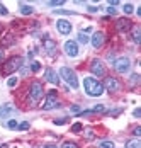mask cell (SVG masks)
<instances>
[{"instance_id":"8992f818","label":"cell","mask_w":141,"mask_h":148,"mask_svg":"<svg viewBox=\"0 0 141 148\" xmlns=\"http://www.w3.org/2000/svg\"><path fill=\"white\" fill-rule=\"evenodd\" d=\"M129 66H131V61H129L127 56H121V58L114 60V70L117 73H127Z\"/></svg>"},{"instance_id":"7c38bea8","label":"cell","mask_w":141,"mask_h":148,"mask_svg":"<svg viewBox=\"0 0 141 148\" xmlns=\"http://www.w3.org/2000/svg\"><path fill=\"white\" fill-rule=\"evenodd\" d=\"M44 80H48L49 84L58 85V84H60V75H58L53 68H46V72H44Z\"/></svg>"},{"instance_id":"cb8c5ba5","label":"cell","mask_w":141,"mask_h":148,"mask_svg":"<svg viewBox=\"0 0 141 148\" xmlns=\"http://www.w3.org/2000/svg\"><path fill=\"white\" fill-rule=\"evenodd\" d=\"M39 70H41V63H39V61H32V63H31V72L36 73V72H39Z\"/></svg>"},{"instance_id":"1f68e13d","label":"cell","mask_w":141,"mask_h":148,"mask_svg":"<svg viewBox=\"0 0 141 148\" xmlns=\"http://www.w3.org/2000/svg\"><path fill=\"white\" fill-rule=\"evenodd\" d=\"M17 130H22V131H26V130H29V123H27V121H24V123H21V124L17 126Z\"/></svg>"},{"instance_id":"d6986e66","label":"cell","mask_w":141,"mask_h":148,"mask_svg":"<svg viewBox=\"0 0 141 148\" xmlns=\"http://www.w3.org/2000/svg\"><path fill=\"white\" fill-rule=\"evenodd\" d=\"M19 10H21V14H22V15H31L32 12H34V9H32L31 5H26V3H21Z\"/></svg>"},{"instance_id":"7bdbcfd3","label":"cell","mask_w":141,"mask_h":148,"mask_svg":"<svg viewBox=\"0 0 141 148\" xmlns=\"http://www.w3.org/2000/svg\"><path fill=\"white\" fill-rule=\"evenodd\" d=\"M44 148H58V147H56V145H46Z\"/></svg>"},{"instance_id":"52a82bcc","label":"cell","mask_w":141,"mask_h":148,"mask_svg":"<svg viewBox=\"0 0 141 148\" xmlns=\"http://www.w3.org/2000/svg\"><path fill=\"white\" fill-rule=\"evenodd\" d=\"M102 85H104V90H107V92H111V94H116V92L121 90V82H119L117 78H114V77H107Z\"/></svg>"},{"instance_id":"9a60e30c","label":"cell","mask_w":141,"mask_h":148,"mask_svg":"<svg viewBox=\"0 0 141 148\" xmlns=\"http://www.w3.org/2000/svg\"><path fill=\"white\" fill-rule=\"evenodd\" d=\"M15 109L10 106V104H5V106H0V119H5L9 118L10 114H14Z\"/></svg>"},{"instance_id":"7402d4cb","label":"cell","mask_w":141,"mask_h":148,"mask_svg":"<svg viewBox=\"0 0 141 148\" xmlns=\"http://www.w3.org/2000/svg\"><path fill=\"white\" fill-rule=\"evenodd\" d=\"M99 148H116V145L111 140H105V141H100L99 143Z\"/></svg>"},{"instance_id":"e575fe53","label":"cell","mask_w":141,"mask_h":148,"mask_svg":"<svg viewBox=\"0 0 141 148\" xmlns=\"http://www.w3.org/2000/svg\"><path fill=\"white\" fill-rule=\"evenodd\" d=\"M133 134H134V138H140L141 136V128L140 126H136V128L133 130Z\"/></svg>"},{"instance_id":"4dcf8cb0","label":"cell","mask_w":141,"mask_h":148,"mask_svg":"<svg viewBox=\"0 0 141 148\" xmlns=\"http://www.w3.org/2000/svg\"><path fill=\"white\" fill-rule=\"evenodd\" d=\"M70 112H71V114H78V112H80V106L73 104V106L70 107Z\"/></svg>"},{"instance_id":"277c9868","label":"cell","mask_w":141,"mask_h":148,"mask_svg":"<svg viewBox=\"0 0 141 148\" xmlns=\"http://www.w3.org/2000/svg\"><path fill=\"white\" fill-rule=\"evenodd\" d=\"M60 77L70 85L71 89H78V78H77V75H75V72H73L71 68L61 66V68H60Z\"/></svg>"},{"instance_id":"ee69618b","label":"cell","mask_w":141,"mask_h":148,"mask_svg":"<svg viewBox=\"0 0 141 148\" xmlns=\"http://www.w3.org/2000/svg\"><path fill=\"white\" fill-rule=\"evenodd\" d=\"M0 148H9L7 145H0Z\"/></svg>"},{"instance_id":"836d02e7","label":"cell","mask_w":141,"mask_h":148,"mask_svg":"<svg viewBox=\"0 0 141 148\" xmlns=\"http://www.w3.org/2000/svg\"><path fill=\"white\" fill-rule=\"evenodd\" d=\"M63 3H65V2H63V0H58V2H49V3H48V5H51V7H61V5H63Z\"/></svg>"},{"instance_id":"e0dca14e","label":"cell","mask_w":141,"mask_h":148,"mask_svg":"<svg viewBox=\"0 0 141 148\" xmlns=\"http://www.w3.org/2000/svg\"><path fill=\"white\" fill-rule=\"evenodd\" d=\"M131 36H133V41H134L136 45H140L141 43V27L140 26H134V24H133V27H131Z\"/></svg>"},{"instance_id":"60d3db41","label":"cell","mask_w":141,"mask_h":148,"mask_svg":"<svg viewBox=\"0 0 141 148\" xmlns=\"http://www.w3.org/2000/svg\"><path fill=\"white\" fill-rule=\"evenodd\" d=\"M97 10H99L97 7H88V12H97Z\"/></svg>"},{"instance_id":"f546056e","label":"cell","mask_w":141,"mask_h":148,"mask_svg":"<svg viewBox=\"0 0 141 148\" xmlns=\"http://www.w3.org/2000/svg\"><path fill=\"white\" fill-rule=\"evenodd\" d=\"M85 138H87V140H94V138H95V134H94L92 130H85Z\"/></svg>"},{"instance_id":"ba28073f","label":"cell","mask_w":141,"mask_h":148,"mask_svg":"<svg viewBox=\"0 0 141 148\" xmlns=\"http://www.w3.org/2000/svg\"><path fill=\"white\" fill-rule=\"evenodd\" d=\"M90 72L95 75V77H104L105 75V66H104V63L99 58H95V60L90 61Z\"/></svg>"},{"instance_id":"9c48e42d","label":"cell","mask_w":141,"mask_h":148,"mask_svg":"<svg viewBox=\"0 0 141 148\" xmlns=\"http://www.w3.org/2000/svg\"><path fill=\"white\" fill-rule=\"evenodd\" d=\"M90 43H92V46H94L95 49L102 48V46H104V43H105V34H104L102 31H97V32H94V36L90 38Z\"/></svg>"},{"instance_id":"4fadbf2b","label":"cell","mask_w":141,"mask_h":148,"mask_svg":"<svg viewBox=\"0 0 141 148\" xmlns=\"http://www.w3.org/2000/svg\"><path fill=\"white\" fill-rule=\"evenodd\" d=\"M56 29L60 34H70L71 32V24L68 21H65V19H60L56 22Z\"/></svg>"},{"instance_id":"5bb4252c","label":"cell","mask_w":141,"mask_h":148,"mask_svg":"<svg viewBox=\"0 0 141 148\" xmlns=\"http://www.w3.org/2000/svg\"><path fill=\"white\" fill-rule=\"evenodd\" d=\"M65 53L68 55V56H77L78 55V45L75 43V41H66L65 43Z\"/></svg>"},{"instance_id":"7a4b0ae2","label":"cell","mask_w":141,"mask_h":148,"mask_svg":"<svg viewBox=\"0 0 141 148\" xmlns=\"http://www.w3.org/2000/svg\"><path fill=\"white\" fill-rule=\"evenodd\" d=\"M22 63H24L22 56H10L2 66V75H10L17 72L19 68H22Z\"/></svg>"},{"instance_id":"4316f807","label":"cell","mask_w":141,"mask_h":148,"mask_svg":"<svg viewBox=\"0 0 141 148\" xmlns=\"http://www.w3.org/2000/svg\"><path fill=\"white\" fill-rule=\"evenodd\" d=\"M82 130H84V126H82L80 123H75V124L71 126V131H73V133H80Z\"/></svg>"},{"instance_id":"74e56055","label":"cell","mask_w":141,"mask_h":148,"mask_svg":"<svg viewBox=\"0 0 141 148\" xmlns=\"http://www.w3.org/2000/svg\"><path fill=\"white\" fill-rule=\"evenodd\" d=\"M107 14L114 15V14H116V9H114V7H109V9H107Z\"/></svg>"},{"instance_id":"d4e9b609","label":"cell","mask_w":141,"mask_h":148,"mask_svg":"<svg viewBox=\"0 0 141 148\" xmlns=\"http://www.w3.org/2000/svg\"><path fill=\"white\" fill-rule=\"evenodd\" d=\"M17 82H19V78H17V77H10V78L7 80V85H9L10 89H14L15 85H17Z\"/></svg>"},{"instance_id":"8fae6325","label":"cell","mask_w":141,"mask_h":148,"mask_svg":"<svg viewBox=\"0 0 141 148\" xmlns=\"http://www.w3.org/2000/svg\"><path fill=\"white\" fill-rule=\"evenodd\" d=\"M42 48H44V51L49 55V56H55L56 55V43L53 41V39H49V38H44V41H42Z\"/></svg>"},{"instance_id":"d590c367","label":"cell","mask_w":141,"mask_h":148,"mask_svg":"<svg viewBox=\"0 0 141 148\" xmlns=\"http://www.w3.org/2000/svg\"><path fill=\"white\" fill-rule=\"evenodd\" d=\"M9 14V10H7V7L3 5V3H0V15H7Z\"/></svg>"},{"instance_id":"3957f363","label":"cell","mask_w":141,"mask_h":148,"mask_svg":"<svg viewBox=\"0 0 141 148\" xmlns=\"http://www.w3.org/2000/svg\"><path fill=\"white\" fill-rule=\"evenodd\" d=\"M42 95H44L42 84L41 82H38V80L32 82L31 87H29V101H31V104H38L42 99Z\"/></svg>"},{"instance_id":"2e32d148","label":"cell","mask_w":141,"mask_h":148,"mask_svg":"<svg viewBox=\"0 0 141 148\" xmlns=\"http://www.w3.org/2000/svg\"><path fill=\"white\" fill-rule=\"evenodd\" d=\"M97 112H104V106L102 104H97L94 106L92 109H87V111H80L78 116H87V114H97Z\"/></svg>"},{"instance_id":"83f0119b","label":"cell","mask_w":141,"mask_h":148,"mask_svg":"<svg viewBox=\"0 0 141 148\" xmlns=\"http://www.w3.org/2000/svg\"><path fill=\"white\" fill-rule=\"evenodd\" d=\"M124 14L126 15H129V14H133V3H124Z\"/></svg>"},{"instance_id":"f1b7e54d","label":"cell","mask_w":141,"mask_h":148,"mask_svg":"<svg viewBox=\"0 0 141 148\" xmlns=\"http://www.w3.org/2000/svg\"><path fill=\"white\" fill-rule=\"evenodd\" d=\"M61 148H78V145H77V143H73V141H65Z\"/></svg>"},{"instance_id":"ffe728a7","label":"cell","mask_w":141,"mask_h":148,"mask_svg":"<svg viewBox=\"0 0 141 148\" xmlns=\"http://www.w3.org/2000/svg\"><path fill=\"white\" fill-rule=\"evenodd\" d=\"M77 39H78V43H82V45H87V43H90V38L85 34V32H78V36H77Z\"/></svg>"},{"instance_id":"484cf974","label":"cell","mask_w":141,"mask_h":148,"mask_svg":"<svg viewBox=\"0 0 141 148\" xmlns=\"http://www.w3.org/2000/svg\"><path fill=\"white\" fill-rule=\"evenodd\" d=\"M17 126H19V123H17L15 119H9V121H7V128H9V130H17Z\"/></svg>"},{"instance_id":"30bf717a","label":"cell","mask_w":141,"mask_h":148,"mask_svg":"<svg viewBox=\"0 0 141 148\" xmlns=\"http://www.w3.org/2000/svg\"><path fill=\"white\" fill-rule=\"evenodd\" d=\"M133 27V22L127 19V17H121V19H117L116 21V29L119 31V32H126Z\"/></svg>"},{"instance_id":"5b68a950","label":"cell","mask_w":141,"mask_h":148,"mask_svg":"<svg viewBox=\"0 0 141 148\" xmlns=\"http://www.w3.org/2000/svg\"><path fill=\"white\" fill-rule=\"evenodd\" d=\"M55 107H60V102H58V97H56V90H49L48 95H46V101L42 104V109L44 111H51Z\"/></svg>"},{"instance_id":"6da1fadb","label":"cell","mask_w":141,"mask_h":148,"mask_svg":"<svg viewBox=\"0 0 141 148\" xmlns=\"http://www.w3.org/2000/svg\"><path fill=\"white\" fill-rule=\"evenodd\" d=\"M84 89L85 94L90 97H100L104 94V85L95 77H85L84 78Z\"/></svg>"},{"instance_id":"b9f144b4","label":"cell","mask_w":141,"mask_h":148,"mask_svg":"<svg viewBox=\"0 0 141 148\" xmlns=\"http://www.w3.org/2000/svg\"><path fill=\"white\" fill-rule=\"evenodd\" d=\"M2 60H3V51L0 49V63H2Z\"/></svg>"},{"instance_id":"ab89813d","label":"cell","mask_w":141,"mask_h":148,"mask_svg":"<svg viewBox=\"0 0 141 148\" xmlns=\"http://www.w3.org/2000/svg\"><path fill=\"white\" fill-rule=\"evenodd\" d=\"M90 31H92V26H87V27H85L82 32H85V34H87V32H90Z\"/></svg>"},{"instance_id":"44dd1931","label":"cell","mask_w":141,"mask_h":148,"mask_svg":"<svg viewBox=\"0 0 141 148\" xmlns=\"http://www.w3.org/2000/svg\"><path fill=\"white\" fill-rule=\"evenodd\" d=\"M140 75L138 73H133L131 75V78H129V87H136V85H138V84H140Z\"/></svg>"},{"instance_id":"d6a6232c","label":"cell","mask_w":141,"mask_h":148,"mask_svg":"<svg viewBox=\"0 0 141 148\" xmlns=\"http://www.w3.org/2000/svg\"><path fill=\"white\" fill-rule=\"evenodd\" d=\"M53 123H55V124H56V126H61V124H65V123H66V118H58V119H55V121H53Z\"/></svg>"},{"instance_id":"f35d334b","label":"cell","mask_w":141,"mask_h":148,"mask_svg":"<svg viewBox=\"0 0 141 148\" xmlns=\"http://www.w3.org/2000/svg\"><path fill=\"white\" fill-rule=\"evenodd\" d=\"M133 114H134V118H140V116H141V109H134V112H133Z\"/></svg>"},{"instance_id":"8d00e7d4","label":"cell","mask_w":141,"mask_h":148,"mask_svg":"<svg viewBox=\"0 0 141 148\" xmlns=\"http://www.w3.org/2000/svg\"><path fill=\"white\" fill-rule=\"evenodd\" d=\"M116 5H119L117 0H111V2H109V7H114V9H116Z\"/></svg>"},{"instance_id":"ac0fdd59","label":"cell","mask_w":141,"mask_h":148,"mask_svg":"<svg viewBox=\"0 0 141 148\" xmlns=\"http://www.w3.org/2000/svg\"><path fill=\"white\" fill-rule=\"evenodd\" d=\"M126 148H141V141L140 138H131L126 141Z\"/></svg>"},{"instance_id":"603a6c76","label":"cell","mask_w":141,"mask_h":148,"mask_svg":"<svg viewBox=\"0 0 141 148\" xmlns=\"http://www.w3.org/2000/svg\"><path fill=\"white\" fill-rule=\"evenodd\" d=\"M53 14H56V15H71V14H75V12H71V10H65V9H56Z\"/></svg>"},{"instance_id":"f6af8a7d","label":"cell","mask_w":141,"mask_h":148,"mask_svg":"<svg viewBox=\"0 0 141 148\" xmlns=\"http://www.w3.org/2000/svg\"><path fill=\"white\" fill-rule=\"evenodd\" d=\"M2 31H3V26H2V24H0V32H2Z\"/></svg>"}]
</instances>
